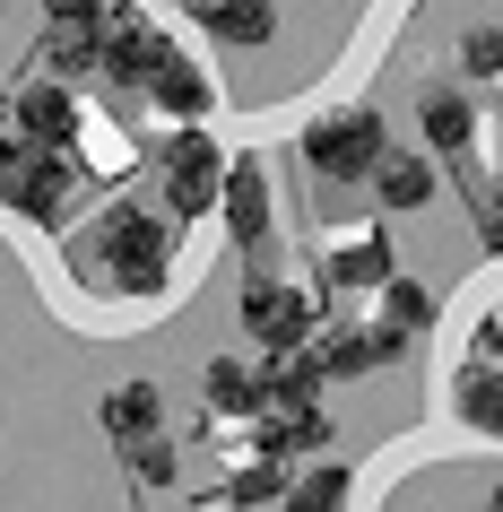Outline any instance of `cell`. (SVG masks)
I'll use <instances>...</instances> for the list:
<instances>
[{
	"mask_svg": "<svg viewBox=\"0 0 503 512\" xmlns=\"http://www.w3.org/2000/svg\"><path fill=\"white\" fill-rule=\"evenodd\" d=\"M87 252H105L96 261V287L105 296H131V304H148V296H165V278H174V235H165V217H148V209H105V226L87 235Z\"/></svg>",
	"mask_w": 503,
	"mask_h": 512,
	"instance_id": "6da1fadb",
	"label": "cell"
},
{
	"mask_svg": "<svg viewBox=\"0 0 503 512\" xmlns=\"http://www.w3.org/2000/svg\"><path fill=\"white\" fill-rule=\"evenodd\" d=\"M295 148H304V165L330 174V183H356V174H373V165L391 157V148H382V113H373V105H330V113H313Z\"/></svg>",
	"mask_w": 503,
	"mask_h": 512,
	"instance_id": "7a4b0ae2",
	"label": "cell"
},
{
	"mask_svg": "<svg viewBox=\"0 0 503 512\" xmlns=\"http://www.w3.org/2000/svg\"><path fill=\"white\" fill-rule=\"evenodd\" d=\"M243 330L269 356H304L321 339V304L304 287H278V278H243Z\"/></svg>",
	"mask_w": 503,
	"mask_h": 512,
	"instance_id": "3957f363",
	"label": "cell"
},
{
	"mask_svg": "<svg viewBox=\"0 0 503 512\" xmlns=\"http://www.w3.org/2000/svg\"><path fill=\"white\" fill-rule=\"evenodd\" d=\"M226 200V157L209 131H174L165 139V209L174 217H209Z\"/></svg>",
	"mask_w": 503,
	"mask_h": 512,
	"instance_id": "277c9868",
	"label": "cell"
},
{
	"mask_svg": "<svg viewBox=\"0 0 503 512\" xmlns=\"http://www.w3.org/2000/svg\"><path fill=\"white\" fill-rule=\"evenodd\" d=\"M0 113H9V131L27 139V148H44V157H61V148L79 139V96H70L61 79H27Z\"/></svg>",
	"mask_w": 503,
	"mask_h": 512,
	"instance_id": "5b68a950",
	"label": "cell"
},
{
	"mask_svg": "<svg viewBox=\"0 0 503 512\" xmlns=\"http://www.w3.org/2000/svg\"><path fill=\"white\" fill-rule=\"evenodd\" d=\"M165 61H174V44H165L148 18H131V9H122V18L105 27V79L122 87V96H148Z\"/></svg>",
	"mask_w": 503,
	"mask_h": 512,
	"instance_id": "8992f818",
	"label": "cell"
},
{
	"mask_svg": "<svg viewBox=\"0 0 503 512\" xmlns=\"http://www.w3.org/2000/svg\"><path fill=\"white\" fill-rule=\"evenodd\" d=\"M313 356H321V374H330V382H365V374H382V365H399V356H408V339H399V330L330 322V330L313 339Z\"/></svg>",
	"mask_w": 503,
	"mask_h": 512,
	"instance_id": "52a82bcc",
	"label": "cell"
},
{
	"mask_svg": "<svg viewBox=\"0 0 503 512\" xmlns=\"http://www.w3.org/2000/svg\"><path fill=\"white\" fill-rule=\"evenodd\" d=\"M0 200L27 217V226H61V209H70V165L44 157V148H27V157H18V174L0 183Z\"/></svg>",
	"mask_w": 503,
	"mask_h": 512,
	"instance_id": "ba28073f",
	"label": "cell"
},
{
	"mask_svg": "<svg viewBox=\"0 0 503 512\" xmlns=\"http://www.w3.org/2000/svg\"><path fill=\"white\" fill-rule=\"evenodd\" d=\"M417 131H425V148H434V157H469L477 105H469L451 79H434V87H417Z\"/></svg>",
	"mask_w": 503,
	"mask_h": 512,
	"instance_id": "9c48e42d",
	"label": "cell"
},
{
	"mask_svg": "<svg viewBox=\"0 0 503 512\" xmlns=\"http://www.w3.org/2000/svg\"><path fill=\"white\" fill-rule=\"evenodd\" d=\"M217 217H226V235H235L243 252H261V243H269V174L252 157L226 165V200H217Z\"/></svg>",
	"mask_w": 503,
	"mask_h": 512,
	"instance_id": "30bf717a",
	"label": "cell"
},
{
	"mask_svg": "<svg viewBox=\"0 0 503 512\" xmlns=\"http://www.w3.org/2000/svg\"><path fill=\"white\" fill-rule=\"evenodd\" d=\"M96 417H105V434L122 452H139V443H157V426H165V391L157 382H113Z\"/></svg>",
	"mask_w": 503,
	"mask_h": 512,
	"instance_id": "8fae6325",
	"label": "cell"
},
{
	"mask_svg": "<svg viewBox=\"0 0 503 512\" xmlns=\"http://www.w3.org/2000/svg\"><path fill=\"white\" fill-rule=\"evenodd\" d=\"M451 417L477 434V443H503V365H460V382H451Z\"/></svg>",
	"mask_w": 503,
	"mask_h": 512,
	"instance_id": "7c38bea8",
	"label": "cell"
},
{
	"mask_svg": "<svg viewBox=\"0 0 503 512\" xmlns=\"http://www.w3.org/2000/svg\"><path fill=\"white\" fill-rule=\"evenodd\" d=\"M399 261H391V235L382 226H356V235L330 243V287H391Z\"/></svg>",
	"mask_w": 503,
	"mask_h": 512,
	"instance_id": "4fadbf2b",
	"label": "cell"
},
{
	"mask_svg": "<svg viewBox=\"0 0 503 512\" xmlns=\"http://www.w3.org/2000/svg\"><path fill=\"white\" fill-rule=\"evenodd\" d=\"M434 191H443L434 157H408V148H391V157L373 165V200H382V209H425Z\"/></svg>",
	"mask_w": 503,
	"mask_h": 512,
	"instance_id": "5bb4252c",
	"label": "cell"
},
{
	"mask_svg": "<svg viewBox=\"0 0 503 512\" xmlns=\"http://www.w3.org/2000/svg\"><path fill=\"white\" fill-rule=\"evenodd\" d=\"M148 96H157L165 113H174V122H183V131H200V113H217V87H209V70H200V61H165L157 70V87H148Z\"/></svg>",
	"mask_w": 503,
	"mask_h": 512,
	"instance_id": "9a60e30c",
	"label": "cell"
},
{
	"mask_svg": "<svg viewBox=\"0 0 503 512\" xmlns=\"http://www.w3.org/2000/svg\"><path fill=\"white\" fill-rule=\"evenodd\" d=\"M200 391H209V408H217V417H269L261 374H252L243 356H209V365H200Z\"/></svg>",
	"mask_w": 503,
	"mask_h": 512,
	"instance_id": "2e32d148",
	"label": "cell"
},
{
	"mask_svg": "<svg viewBox=\"0 0 503 512\" xmlns=\"http://www.w3.org/2000/svg\"><path fill=\"white\" fill-rule=\"evenodd\" d=\"M321 443H330V408H269L261 417V452L269 460H295V452H321Z\"/></svg>",
	"mask_w": 503,
	"mask_h": 512,
	"instance_id": "e0dca14e",
	"label": "cell"
},
{
	"mask_svg": "<svg viewBox=\"0 0 503 512\" xmlns=\"http://www.w3.org/2000/svg\"><path fill=\"white\" fill-rule=\"evenodd\" d=\"M321 382H330V374H321L313 348H304V356H269V365H261V400L269 408H313Z\"/></svg>",
	"mask_w": 503,
	"mask_h": 512,
	"instance_id": "ac0fdd59",
	"label": "cell"
},
{
	"mask_svg": "<svg viewBox=\"0 0 503 512\" xmlns=\"http://www.w3.org/2000/svg\"><path fill=\"white\" fill-rule=\"evenodd\" d=\"M200 27H209L217 44H269V35H278V0H209Z\"/></svg>",
	"mask_w": 503,
	"mask_h": 512,
	"instance_id": "d6986e66",
	"label": "cell"
},
{
	"mask_svg": "<svg viewBox=\"0 0 503 512\" xmlns=\"http://www.w3.org/2000/svg\"><path fill=\"white\" fill-rule=\"evenodd\" d=\"M287 460H269V452H252V469H235V478H226V504L235 512H261V504H287Z\"/></svg>",
	"mask_w": 503,
	"mask_h": 512,
	"instance_id": "ffe728a7",
	"label": "cell"
},
{
	"mask_svg": "<svg viewBox=\"0 0 503 512\" xmlns=\"http://www.w3.org/2000/svg\"><path fill=\"white\" fill-rule=\"evenodd\" d=\"M287 512H347V460H313L287 486Z\"/></svg>",
	"mask_w": 503,
	"mask_h": 512,
	"instance_id": "44dd1931",
	"label": "cell"
},
{
	"mask_svg": "<svg viewBox=\"0 0 503 512\" xmlns=\"http://www.w3.org/2000/svg\"><path fill=\"white\" fill-rule=\"evenodd\" d=\"M425 322H434V296H425L417 278H391V287H382V330H399V339H417Z\"/></svg>",
	"mask_w": 503,
	"mask_h": 512,
	"instance_id": "7402d4cb",
	"label": "cell"
},
{
	"mask_svg": "<svg viewBox=\"0 0 503 512\" xmlns=\"http://www.w3.org/2000/svg\"><path fill=\"white\" fill-rule=\"evenodd\" d=\"M122 9L113 0H44V27H61V35H105Z\"/></svg>",
	"mask_w": 503,
	"mask_h": 512,
	"instance_id": "603a6c76",
	"label": "cell"
},
{
	"mask_svg": "<svg viewBox=\"0 0 503 512\" xmlns=\"http://www.w3.org/2000/svg\"><path fill=\"white\" fill-rule=\"evenodd\" d=\"M131 478H139V486H157V495H165V486H183V460H174V443H165V434L131 452Z\"/></svg>",
	"mask_w": 503,
	"mask_h": 512,
	"instance_id": "cb8c5ba5",
	"label": "cell"
},
{
	"mask_svg": "<svg viewBox=\"0 0 503 512\" xmlns=\"http://www.w3.org/2000/svg\"><path fill=\"white\" fill-rule=\"evenodd\" d=\"M460 70H469V79H503V27H469L460 35Z\"/></svg>",
	"mask_w": 503,
	"mask_h": 512,
	"instance_id": "d4e9b609",
	"label": "cell"
},
{
	"mask_svg": "<svg viewBox=\"0 0 503 512\" xmlns=\"http://www.w3.org/2000/svg\"><path fill=\"white\" fill-rule=\"evenodd\" d=\"M477 235H486V252H503V200H477Z\"/></svg>",
	"mask_w": 503,
	"mask_h": 512,
	"instance_id": "484cf974",
	"label": "cell"
},
{
	"mask_svg": "<svg viewBox=\"0 0 503 512\" xmlns=\"http://www.w3.org/2000/svg\"><path fill=\"white\" fill-rule=\"evenodd\" d=\"M469 356H477V365H503V322H477V348Z\"/></svg>",
	"mask_w": 503,
	"mask_h": 512,
	"instance_id": "4316f807",
	"label": "cell"
},
{
	"mask_svg": "<svg viewBox=\"0 0 503 512\" xmlns=\"http://www.w3.org/2000/svg\"><path fill=\"white\" fill-rule=\"evenodd\" d=\"M9 174H18V131L0 122V183H9Z\"/></svg>",
	"mask_w": 503,
	"mask_h": 512,
	"instance_id": "83f0119b",
	"label": "cell"
},
{
	"mask_svg": "<svg viewBox=\"0 0 503 512\" xmlns=\"http://www.w3.org/2000/svg\"><path fill=\"white\" fill-rule=\"evenodd\" d=\"M486 512H503V469H495V504H486Z\"/></svg>",
	"mask_w": 503,
	"mask_h": 512,
	"instance_id": "f1b7e54d",
	"label": "cell"
}]
</instances>
